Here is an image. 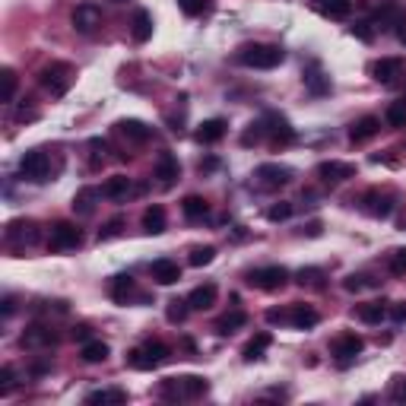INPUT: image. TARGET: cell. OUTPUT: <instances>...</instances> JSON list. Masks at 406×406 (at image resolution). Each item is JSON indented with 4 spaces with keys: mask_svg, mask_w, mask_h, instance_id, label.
<instances>
[{
    "mask_svg": "<svg viewBox=\"0 0 406 406\" xmlns=\"http://www.w3.org/2000/svg\"><path fill=\"white\" fill-rule=\"evenodd\" d=\"M355 172H359V168H355L353 162H337V159H330V162H321V166H317V178L327 181V184L349 181V178H355Z\"/></svg>",
    "mask_w": 406,
    "mask_h": 406,
    "instance_id": "cell-12",
    "label": "cell"
},
{
    "mask_svg": "<svg viewBox=\"0 0 406 406\" xmlns=\"http://www.w3.org/2000/svg\"><path fill=\"white\" fill-rule=\"evenodd\" d=\"M181 213H184V219H191V222H197V219H203L206 213H210V206H206V200L197 194L184 197V203H181Z\"/></svg>",
    "mask_w": 406,
    "mask_h": 406,
    "instance_id": "cell-35",
    "label": "cell"
},
{
    "mask_svg": "<svg viewBox=\"0 0 406 406\" xmlns=\"http://www.w3.org/2000/svg\"><path fill=\"white\" fill-rule=\"evenodd\" d=\"M270 343H273L270 333H257L254 339H248V343H245V349H241V359H245V362H257V359H263V353L270 349Z\"/></svg>",
    "mask_w": 406,
    "mask_h": 406,
    "instance_id": "cell-26",
    "label": "cell"
},
{
    "mask_svg": "<svg viewBox=\"0 0 406 406\" xmlns=\"http://www.w3.org/2000/svg\"><path fill=\"white\" fill-rule=\"evenodd\" d=\"M397 35H400V42H403V45H406V29H400Z\"/></svg>",
    "mask_w": 406,
    "mask_h": 406,
    "instance_id": "cell-55",
    "label": "cell"
},
{
    "mask_svg": "<svg viewBox=\"0 0 406 406\" xmlns=\"http://www.w3.org/2000/svg\"><path fill=\"white\" fill-rule=\"evenodd\" d=\"M226 121L222 118H210V121H203L200 127H197V143H203V146H210V143H219L222 136H226Z\"/></svg>",
    "mask_w": 406,
    "mask_h": 406,
    "instance_id": "cell-19",
    "label": "cell"
},
{
    "mask_svg": "<svg viewBox=\"0 0 406 406\" xmlns=\"http://www.w3.org/2000/svg\"><path fill=\"white\" fill-rule=\"evenodd\" d=\"M73 29L83 32V35H92V32L102 26V10L96 7V3H80V7L73 10Z\"/></svg>",
    "mask_w": 406,
    "mask_h": 406,
    "instance_id": "cell-11",
    "label": "cell"
},
{
    "mask_svg": "<svg viewBox=\"0 0 406 406\" xmlns=\"http://www.w3.org/2000/svg\"><path fill=\"white\" fill-rule=\"evenodd\" d=\"M317 10L330 19H346L353 13V0H317Z\"/></svg>",
    "mask_w": 406,
    "mask_h": 406,
    "instance_id": "cell-34",
    "label": "cell"
},
{
    "mask_svg": "<svg viewBox=\"0 0 406 406\" xmlns=\"http://www.w3.org/2000/svg\"><path fill=\"white\" fill-rule=\"evenodd\" d=\"M394 397H397V400H406V381H403V378H397V387H394Z\"/></svg>",
    "mask_w": 406,
    "mask_h": 406,
    "instance_id": "cell-52",
    "label": "cell"
},
{
    "mask_svg": "<svg viewBox=\"0 0 406 406\" xmlns=\"http://www.w3.org/2000/svg\"><path fill=\"white\" fill-rule=\"evenodd\" d=\"M216 295H219L216 283H203V286H197L194 292L188 295L191 311H206V308H213V305H216Z\"/></svg>",
    "mask_w": 406,
    "mask_h": 406,
    "instance_id": "cell-20",
    "label": "cell"
},
{
    "mask_svg": "<svg viewBox=\"0 0 406 406\" xmlns=\"http://www.w3.org/2000/svg\"><path fill=\"white\" fill-rule=\"evenodd\" d=\"M349 35L359 38V42H375V26L371 23H355L353 29H349Z\"/></svg>",
    "mask_w": 406,
    "mask_h": 406,
    "instance_id": "cell-46",
    "label": "cell"
},
{
    "mask_svg": "<svg viewBox=\"0 0 406 406\" xmlns=\"http://www.w3.org/2000/svg\"><path fill=\"white\" fill-rule=\"evenodd\" d=\"M378 130H381V118L365 114V118L353 121V127H349V140H353V143H365V140H371Z\"/></svg>",
    "mask_w": 406,
    "mask_h": 406,
    "instance_id": "cell-18",
    "label": "cell"
},
{
    "mask_svg": "<svg viewBox=\"0 0 406 406\" xmlns=\"http://www.w3.org/2000/svg\"><path fill=\"white\" fill-rule=\"evenodd\" d=\"M355 317L365 324H381L384 317H387V305H384V301H365V305L355 308Z\"/></svg>",
    "mask_w": 406,
    "mask_h": 406,
    "instance_id": "cell-33",
    "label": "cell"
},
{
    "mask_svg": "<svg viewBox=\"0 0 406 406\" xmlns=\"http://www.w3.org/2000/svg\"><path fill=\"white\" fill-rule=\"evenodd\" d=\"M3 102H13V96H16V86H19V80H16V70H10V67H3Z\"/></svg>",
    "mask_w": 406,
    "mask_h": 406,
    "instance_id": "cell-42",
    "label": "cell"
},
{
    "mask_svg": "<svg viewBox=\"0 0 406 406\" xmlns=\"http://www.w3.org/2000/svg\"><path fill=\"white\" fill-rule=\"evenodd\" d=\"M83 245V232L73 226V222H54L51 226V238H48V248L54 254H64V251H73Z\"/></svg>",
    "mask_w": 406,
    "mask_h": 406,
    "instance_id": "cell-6",
    "label": "cell"
},
{
    "mask_svg": "<svg viewBox=\"0 0 406 406\" xmlns=\"http://www.w3.org/2000/svg\"><path fill=\"white\" fill-rule=\"evenodd\" d=\"M178 175H181L178 159H175L172 152H159V159H156V178H159V184H162V188H172L175 181H178Z\"/></svg>",
    "mask_w": 406,
    "mask_h": 406,
    "instance_id": "cell-15",
    "label": "cell"
},
{
    "mask_svg": "<svg viewBox=\"0 0 406 406\" xmlns=\"http://www.w3.org/2000/svg\"><path fill=\"white\" fill-rule=\"evenodd\" d=\"M80 359L86 362V365H98V362L108 359V343H102V339H86L83 346H80Z\"/></svg>",
    "mask_w": 406,
    "mask_h": 406,
    "instance_id": "cell-30",
    "label": "cell"
},
{
    "mask_svg": "<svg viewBox=\"0 0 406 406\" xmlns=\"http://www.w3.org/2000/svg\"><path fill=\"white\" fill-rule=\"evenodd\" d=\"M245 324H248V315H245L241 308H235V311H229V315H222L216 321V333H219V337H229V333L241 330Z\"/></svg>",
    "mask_w": 406,
    "mask_h": 406,
    "instance_id": "cell-29",
    "label": "cell"
},
{
    "mask_svg": "<svg viewBox=\"0 0 406 406\" xmlns=\"http://www.w3.org/2000/svg\"><path fill=\"white\" fill-rule=\"evenodd\" d=\"M254 178L261 181V188L276 191V188H283V184L292 181V172H289L286 166H276V162H263V166H257Z\"/></svg>",
    "mask_w": 406,
    "mask_h": 406,
    "instance_id": "cell-7",
    "label": "cell"
},
{
    "mask_svg": "<svg viewBox=\"0 0 406 406\" xmlns=\"http://www.w3.org/2000/svg\"><path fill=\"white\" fill-rule=\"evenodd\" d=\"M130 35H134V42H150L152 38V16L146 13V10H136L134 13V23H130Z\"/></svg>",
    "mask_w": 406,
    "mask_h": 406,
    "instance_id": "cell-28",
    "label": "cell"
},
{
    "mask_svg": "<svg viewBox=\"0 0 406 406\" xmlns=\"http://www.w3.org/2000/svg\"><path fill=\"white\" fill-rule=\"evenodd\" d=\"M16 311V299L13 295H7V299H3V317H10Z\"/></svg>",
    "mask_w": 406,
    "mask_h": 406,
    "instance_id": "cell-51",
    "label": "cell"
},
{
    "mask_svg": "<svg viewBox=\"0 0 406 406\" xmlns=\"http://www.w3.org/2000/svg\"><path fill=\"white\" fill-rule=\"evenodd\" d=\"M86 403L121 406V403H127V391H121V387H102V391H92L89 397H86Z\"/></svg>",
    "mask_w": 406,
    "mask_h": 406,
    "instance_id": "cell-25",
    "label": "cell"
},
{
    "mask_svg": "<svg viewBox=\"0 0 406 406\" xmlns=\"http://www.w3.org/2000/svg\"><path fill=\"white\" fill-rule=\"evenodd\" d=\"M362 349H365V339H362L359 333H339V337L333 339V355H337L339 365H349Z\"/></svg>",
    "mask_w": 406,
    "mask_h": 406,
    "instance_id": "cell-9",
    "label": "cell"
},
{
    "mask_svg": "<svg viewBox=\"0 0 406 406\" xmlns=\"http://www.w3.org/2000/svg\"><path fill=\"white\" fill-rule=\"evenodd\" d=\"M305 83H308V86H311V92H317V96L330 89V80H324L321 70H315V73H305Z\"/></svg>",
    "mask_w": 406,
    "mask_h": 406,
    "instance_id": "cell-44",
    "label": "cell"
},
{
    "mask_svg": "<svg viewBox=\"0 0 406 406\" xmlns=\"http://www.w3.org/2000/svg\"><path fill=\"white\" fill-rule=\"evenodd\" d=\"M305 232H308V235H321V222H311V226L305 229Z\"/></svg>",
    "mask_w": 406,
    "mask_h": 406,
    "instance_id": "cell-54",
    "label": "cell"
},
{
    "mask_svg": "<svg viewBox=\"0 0 406 406\" xmlns=\"http://www.w3.org/2000/svg\"><path fill=\"white\" fill-rule=\"evenodd\" d=\"M188 308H191V305H188V299H184V301H181V299H175V301H168L166 317H168L172 324H181L184 317H188Z\"/></svg>",
    "mask_w": 406,
    "mask_h": 406,
    "instance_id": "cell-40",
    "label": "cell"
},
{
    "mask_svg": "<svg viewBox=\"0 0 406 406\" xmlns=\"http://www.w3.org/2000/svg\"><path fill=\"white\" fill-rule=\"evenodd\" d=\"M406 73V60L403 58H381L371 64V76H375L378 83H394L397 76Z\"/></svg>",
    "mask_w": 406,
    "mask_h": 406,
    "instance_id": "cell-13",
    "label": "cell"
},
{
    "mask_svg": "<svg viewBox=\"0 0 406 406\" xmlns=\"http://www.w3.org/2000/svg\"><path fill=\"white\" fill-rule=\"evenodd\" d=\"M112 3H130V0H112Z\"/></svg>",
    "mask_w": 406,
    "mask_h": 406,
    "instance_id": "cell-56",
    "label": "cell"
},
{
    "mask_svg": "<svg viewBox=\"0 0 406 406\" xmlns=\"http://www.w3.org/2000/svg\"><path fill=\"white\" fill-rule=\"evenodd\" d=\"M267 321L270 324H289V308H270L267 311Z\"/></svg>",
    "mask_w": 406,
    "mask_h": 406,
    "instance_id": "cell-49",
    "label": "cell"
},
{
    "mask_svg": "<svg viewBox=\"0 0 406 406\" xmlns=\"http://www.w3.org/2000/svg\"><path fill=\"white\" fill-rule=\"evenodd\" d=\"M150 276L156 279L159 286H175V283L181 279V267H178V261H172V257H159V261H152Z\"/></svg>",
    "mask_w": 406,
    "mask_h": 406,
    "instance_id": "cell-14",
    "label": "cell"
},
{
    "mask_svg": "<svg viewBox=\"0 0 406 406\" xmlns=\"http://www.w3.org/2000/svg\"><path fill=\"white\" fill-rule=\"evenodd\" d=\"M162 362H168V346H166V343H159V339H150L146 346L130 349V353H127V365H130V369H140V371L159 369Z\"/></svg>",
    "mask_w": 406,
    "mask_h": 406,
    "instance_id": "cell-3",
    "label": "cell"
},
{
    "mask_svg": "<svg viewBox=\"0 0 406 406\" xmlns=\"http://www.w3.org/2000/svg\"><path fill=\"white\" fill-rule=\"evenodd\" d=\"M387 267H391V273L403 276V273H406V248H397V251H394L391 261H387Z\"/></svg>",
    "mask_w": 406,
    "mask_h": 406,
    "instance_id": "cell-47",
    "label": "cell"
},
{
    "mask_svg": "<svg viewBox=\"0 0 406 406\" xmlns=\"http://www.w3.org/2000/svg\"><path fill=\"white\" fill-rule=\"evenodd\" d=\"M127 194H130V178L127 175H112V178L102 184V197H108V200H124Z\"/></svg>",
    "mask_w": 406,
    "mask_h": 406,
    "instance_id": "cell-27",
    "label": "cell"
},
{
    "mask_svg": "<svg viewBox=\"0 0 406 406\" xmlns=\"http://www.w3.org/2000/svg\"><path fill=\"white\" fill-rule=\"evenodd\" d=\"M13 387H16V371L13 365H3V371H0V397H7Z\"/></svg>",
    "mask_w": 406,
    "mask_h": 406,
    "instance_id": "cell-45",
    "label": "cell"
},
{
    "mask_svg": "<svg viewBox=\"0 0 406 406\" xmlns=\"http://www.w3.org/2000/svg\"><path fill=\"white\" fill-rule=\"evenodd\" d=\"M394 321H397V324L406 321V305H397V308H394Z\"/></svg>",
    "mask_w": 406,
    "mask_h": 406,
    "instance_id": "cell-53",
    "label": "cell"
},
{
    "mask_svg": "<svg viewBox=\"0 0 406 406\" xmlns=\"http://www.w3.org/2000/svg\"><path fill=\"white\" fill-rule=\"evenodd\" d=\"M248 283L254 289H263V292H279V289L289 283V270H286V267H279V263L257 267V270L248 273Z\"/></svg>",
    "mask_w": 406,
    "mask_h": 406,
    "instance_id": "cell-4",
    "label": "cell"
},
{
    "mask_svg": "<svg viewBox=\"0 0 406 406\" xmlns=\"http://www.w3.org/2000/svg\"><path fill=\"white\" fill-rule=\"evenodd\" d=\"M362 210L375 219H387L394 213V194H387V191H369V194L362 197Z\"/></svg>",
    "mask_w": 406,
    "mask_h": 406,
    "instance_id": "cell-10",
    "label": "cell"
},
{
    "mask_svg": "<svg viewBox=\"0 0 406 406\" xmlns=\"http://www.w3.org/2000/svg\"><path fill=\"white\" fill-rule=\"evenodd\" d=\"M19 172H23V178L42 184V181L51 178V159H48L45 150H29V152H23V159H19Z\"/></svg>",
    "mask_w": 406,
    "mask_h": 406,
    "instance_id": "cell-5",
    "label": "cell"
},
{
    "mask_svg": "<svg viewBox=\"0 0 406 406\" xmlns=\"http://www.w3.org/2000/svg\"><path fill=\"white\" fill-rule=\"evenodd\" d=\"M26 349H45V346H54V330L51 327H45V324H32L29 330L23 333V339H19Z\"/></svg>",
    "mask_w": 406,
    "mask_h": 406,
    "instance_id": "cell-16",
    "label": "cell"
},
{
    "mask_svg": "<svg viewBox=\"0 0 406 406\" xmlns=\"http://www.w3.org/2000/svg\"><path fill=\"white\" fill-rule=\"evenodd\" d=\"M114 127H118V134L124 136V140H130V143H146V140L152 136V130L136 118H124V121H118Z\"/></svg>",
    "mask_w": 406,
    "mask_h": 406,
    "instance_id": "cell-17",
    "label": "cell"
},
{
    "mask_svg": "<svg viewBox=\"0 0 406 406\" xmlns=\"http://www.w3.org/2000/svg\"><path fill=\"white\" fill-rule=\"evenodd\" d=\"M384 121H387L391 127H406V98L403 102H391L387 112H384Z\"/></svg>",
    "mask_w": 406,
    "mask_h": 406,
    "instance_id": "cell-38",
    "label": "cell"
},
{
    "mask_svg": "<svg viewBox=\"0 0 406 406\" xmlns=\"http://www.w3.org/2000/svg\"><path fill=\"white\" fill-rule=\"evenodd\" d=\"M263 134L270 136L273 143H292L295 140V130H292V124H289L283 114H276V112H270V114H263Z\"/></svg>",
    "mask_w": 406,
    "mask_h": 406,
    "instance_id": "cell-8",
    "label": "cell"
},
{
    "mask_svg": "<svg viewBox=\"0 0 406 406\" xmlns=\"http://www.w3.org/2000/svg\"><path fill=\"white\" fill-rule=\"evenodd\" d=\"M283 60H286V51L279 45H261V42H254V45H245L238 51V64H245L251 70H273Z\"/></svg>",
    "mask_w": 406,
    "mask_h": 406,
    "instance_id": "cell-2",
    "label": "cell"
},
{
    "mask_svg": "<svg viewBox=\"0 0 406 406\" xmlns=\"http://www.w3.org/2000/svg\"><path fill=\"white\" fill-rule=\"evenodd\" d=\"M121 226H124V219H121V216L108 219V222H105V229L98 232V241H108V238H114V235H121Z\"/></svg>",
    "mask_w": 406,
    "mask_h": 406,
    "instance_id": "cell-48",
    "label": "cell"
},
{
    "mask_svg": "<svg viewBox=\"0 0 406 406\" xmlns=\"http://www.w3.org/2000/svg\"><path fill=\"white\" fill-rule=\"evenodd\" d=\"M73 80H76V70H73V64H67V60H54V64H48V67L38 73V83H42V89H45L51 98L67 96Z\"/></svg>",
    "mask_w": 406,
    "mask_h": 406,
    "instance_id": "cell-1",
    "label": "cell"
},
{
    "mask_svg": "<svg viewBox=\"0 0 406 406\" xmlns=\"http://www.w3.org/2000/svg\"><path fill=\"white\" fill-rule=\"evenodd\" d=\"M102 197V191L98 188H83V191H76L73 197V213H80V216H92L96 213V200Z\"/></svg>",
    "mask_w": 406,
    "mask_h": 406,
    "instance_id": "cell-24",
    "label": "cell"
},
{
    "mask_svg": "<svg viewBox=\"0 0 406 406\" xmlns=\"http://www.w3.org/2000/svg\"><path fill=\"white\" fill-rule=\"evenodd\" d=\"M7 238L10 241H23V245H35L38 241V226L32 219H16L7 226Z\"/></svg>",
    "mask_w": 406,
    "mask_h": 406,
    "instance_id": "cell-21",
    "label": "cell"
},
{
    "mask_svg": "<svg viewBox=\"0 0 406 406\" xmlns=\"http://www.w3.org/2000/svg\"><path fill=\"white\" fill-rule=\"evenodd\" d=\"M178 381H181V397H188V400L203 397V394L210 391V381L200 375H184V378H178Z\"/></svg>",
    "mask_w": 406,
    "mask_h": 406,
    "instance_id": "cell-31",
    "label": "cell"
},
{
    "mask_svg": "<svg viewBox=\"0 0 406 406\" xmlns=\"http://www.w3.org/2000/svg\"><path fill=\"white\" fill-rule=\"evenodd\" d=\"M292 216V203H273L270 210H267V219H270V222H283V219H289Z\"/></svg>",
    "mask_w": 406,
    "mask_h": 406,
    "instance_id": "cell-43",
    "label": "cell"
},
{
    "mask_svg": "<svg viewBox=\"0 0 406 406\" xmlns=\"http://www.w3.org/2000/svg\"><path fill=\"white\" fill-rule=\"evenodd\" d=\"M143 232L150 235H162L166 232V206H159V203H150L143 210Z\"/></svg>",
    "mask_w": 406,
    "mask_h": 406,
    "instance_id": "cell-23",
    "label": "cell"
},
{
    "mask_svg": "<svg viewBox=\"0 0 406 406\" xmlns=\"http://www.w3.org/2000/svg\"><path fill=\"white\" fill-rule=\"evenodd\" d=\"M178 7L184 16H200L210 10V0H178Z\"/></svg>",
    "mask_w": 406,
    "mask_h": 406,
    "instance_id": "cell-41",
    "label": "cell"
},
{
    "mask_svg": "<svg viewBox=\"0 0 406 406\" xmlns=\"http://www.w3.org/2000/svg\"><path fill=\"white\" fill-rule=\"evenodd\" d=\"M317 321H321V315L311 305H289V324H292L295 330H308Z\"/></svg>",
    "mask_w": 406,
    "mask_h": 406,
    "instance_id": "cell-22",
    "label": "cell"
},
{
    "mask_svg": "<svg viewBox=\"0 0 406 406\" xmlns=\"http://www.w3.org/2000/svg\"><path fill=\"white\" fill-rule=\"evenodd\" d=\"M324 276H327V273H324L321 267H301V270L295 273V283H299V286L321 289V286H324Z\"/></svg>",
    "mask_w": 406,
    "mask_h": 406,
    "instance_id": "cell-36",
    "label": "cell"
},
{
    "mask_svg": "<svg viewBox=\"0 0 406 406\" xmlns=\"http://www.w3.org/2000/svg\"><path fill=\"white\" fill-rule=\"evenodd\" d=\"M70 337H73V339H80V343H86V339H92V337H89V327H86V324H76V327H73V333H70Z\"/></svg>",
    "mask_w": 406,
    "mask_h": 406,
    "instance_id": "cell-50",
    "label": "cell"
},
{
    "mask_svg": "<svg viewBox=\"0 0 406 406\" xmlns=\"http://www.w3.org/2000/svg\"><path fill=\"white\" fill-rule=\"evenodd\" d=\"M108 292H112L114 301H124L134 295V276H127V273H118V276H112V286H108Z\"/></svg>",
    "mask_w": 406,
    "mask_h": 406,
    "instance_id": "cell-32",
    "label": "cell"
},
{
    "mask_svg": "<svg viewBox=\"0 0 406 406\" xmlns=\"http://www.w3.org/2000/svg\"><path fill=\"white\" fill-rule=\"evenodd\" d=\"M369 286H378V283L369 279L365 273H349V276L343 279V289H346V292H359V289H369Z\"/></svg>",
    "mask_w": 406,
    "mask_h": 406,
    "instance_id": "cell-39",
    "label": "cell"
},
{
    "mask_svg": "<svg viewBox=\"0 0 406 406\" xmlns=\"http://www.w3.org/2000/svg\"><path fill=\"white\" fill-rule=\"evenodd\" d=\"M191 267H206V263L216 261V248L213 245H197V248H191Z\"/></svg>",
    "mask_w": 406,
    "mask_h": 406,
    "instance_id": "cell-37",
    "label": "cell"
}]
</instances>
